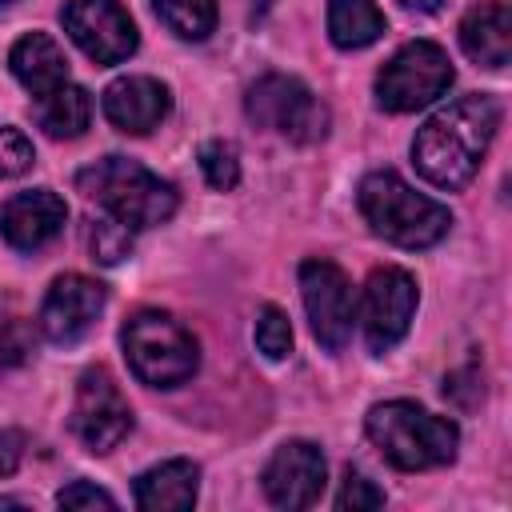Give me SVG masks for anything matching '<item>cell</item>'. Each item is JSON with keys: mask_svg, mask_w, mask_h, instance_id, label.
<instances>
[{"mask_svg": "<svg viewBox=\"0 0 512 512\" xmlns=\"http://www.w3.org/2000/svg\"><path fill=\"white\" fill-rule=\"evenodd\" d=\"M496 128H500V100L488 92H468L420 124L412 140V160L428 184L448 192L464 188L476 176Z\"/></svg>", "mask_w": 512, "mask_h": 512, "instance_id": "1", "label": "cell"}, {"mask_svg": "<svg viewBox=\"0 0 512 512\" xmlns=\"http://www.w3.org/2000/svg\"><path fill=\"white\" fill-rule=\"evenodd\" d=\"M364 428H368V440L384 452V460L404 472L440 468L456 456V444H460V432L448 416H436L412 400L376 404Z\"/></svg>", "mask_w": 512, "mask_h": 512, "instance_id": "2", "label": "cell"}, {"mask_svg": "<svg viewBox=\"0 0 512 512\" xmlns=\"http://www.w3.org/2000/svg\"><path fill=\"white\" fill-rule=\"evenodd\" d=\"M76 188L128 228H152L176 212V188L128 156H104L80 168Z\"/></svg>", "mask_w": 512, "mask_h": 512, "instance_id": "3", "label": "cell"}, {"mask_svg": "<svg viewBox=\"0 0 512 512\" xmlns=\"http://www.w3.org/2000/svg\"><path fill=\"white\" fill-rule=\"evenodd\" d=\"M356 204H360L364 220L372 224V232L400 248H428L452 228V216L444 204H436L432 196H420L388 168L368 172L360 180Z\"/></svg>", "mask_w": 512, "mask_h": 512, "instance_id": "4", "label": "cell"}, {"mask_svg": "<svg viewBox=\"0 0 512 512\" xmlns=\"http://www.w3.org/2000/svg\"><path fill=\"white\" fill-rule=\"evenodd\" d=\"M120 344H124L128 368L152 388H176L200 364L196 336L168 312H136L124 324Z\"/></svg>", "mask_w": 512, "mask_h": 512, "instance_id": "5", "label": "cell"}, {"mask_svg": "<svg viewBox=\"0 0 512 512\" xmlns=\"http://www.w3.org/2000/svg\"><path fill=\"white\" fill-rule=\"evenodd\" d=\"M244 108H248V120H256L260 128L280 132L292 144H316V140L328 136V108L296 76H284V72L260 76L248 88Z\"/></svg>", "mask_w": 512, "mask_h": 512, "instance_id": "6", "label": "cell"}, {"mask_svg": "<svg viewBox=\"0 0 512 512\" xmlns=\"http://www.w3.org/2000/svg\"><path fill=\"white\" fill-rule=\"evenodd\" d=\"M452 84V64L440 44L412 40L404 44L376 76V100L388 112H416L432 100H440Z\"/></svg>", "mask_w": 512, "mask_h": 512, "instance_id": "7", "label": "cell"}, {"mask_svg": "<svg viewBox=\"0 0 512 512\" xmlns=\"http://www.w3.org/2000/svg\"><path fill=\"white\" fill-rule=\"evenodd\" d=\"M300 296L308 308L312 336L328 352H340L348 344L352 320H356V296H352L348 276L332 260H304L300 264Z\"/></svg>", "mask_w": 512, "mask_h": 512, "instance_id": "8", "label": "cell"}, {"mask_svg": "<svg viewBox=\"0 0 512 512\" xmlns=\"http://www.w3.org/2000/svg\"><path fill=\"white\" fill-rule=\"evenodd\" d=\"M132 428V408L108 368H88L76 384L72 432L88 452H112Z\"/></svg>", "mask_w": 512, "mask_h": 512, "instance_id": "9", "label": "cell"}, {"mask_svg": "<svg viewBox=\"0 0 512 512\" xmlns=\"http://www.w3.org/2000/svg\"><path fill=\"white\" fill-rule=\"evenodd\" d=\"M60 20L76 40V48L96 64H120L140 44L136 24L120 8V0H68L60 8Z\"/></svg>", "mask_w": 512, "mask_h": 512, "instance_id": "10", "label": "cell"}, {"mask_svg": "<svg viewBox=\"0 0 512 512\" xmlns=\"http://www.w3.org/2000/svg\"><path fill=\"white\" fill-rule=\"evenodd\" d=\"M416 280L404 268H376L364 284V300H360V324H364V340L372 352H388L392 344L404 340L412 312H416Z\"/></svg>", "mask_w": 512, "mask_h": 512, "instance_id": "11", "label": "cell"}, {"mask_svg": "<svg viewBox=\"0 0 512 512\" xmlns=\"http://www.w3.org/2000/svg\"><path fill=\"white\" fill-rule=\"evenodd\" d=\"M324 452L308 440H288L276 448V456L264 464V492L276 508H308L324 492Z\"/></svg>", "mask_w": 512, "mask_h": 512, "instance_id": "12", "label": "cell"}, {"mask_svg": "<svg viewBox=\"0 0 512 512\" xmlns=\"http://www.w3.org/2000/svg\"><path fill=\"white\" fill-rule=\"evenodd\" d=\"M104 312V288L88 276H56L44 304H40V328L52 344H76L92 332L96 316Z\"/></svg>", "mask_w": 512, "mask_h": 512, "instance_id": "13", "label": "cell"}, {"mask_svg": "<svg viewBox=\"0 0 512 512\" xmlns=\"http://www.w3.org/2000/svg\"><path fill=\"white\" fill-rule=\"evenodd\" d=\"M64 220H68V204L52 188H36V192H20L8 200L0 228L16 252H36L64 232Z\"/></svg>", "mask_w": 512, "mask_h": 512, "instance_id": "14", "label": "cell"}, {"mask_svg": "<svg viewBox=\"0 0 512 512\" xmlns=\"http://www.w3.org/2000/svg\"><path fill=\"white\" fill-rule=\"evenodd\" d=\"M168 108H172V96L152 76H120L104 88V116H108V124H116L128 136H144V132L160 128Z\"/></svg>", "mask_w": 512, "mask_h": 512, "instance_id": "15", "label": "cell"}, {"mask_svg": "<svg viewBox=\"0 0 512 512\" xmlns=\"http://www.w3.org/2000/svg\"><path fill=\"white\" fill-rule=\"evenodd\" d=\"M8 64H12V76H16L36 100H44V96H52L56 88L68 84V60H64L60 44H56L48 32H28V36H20V40L12 44V52H8Z\"/></svg>", "mask_w": 512, "mask_h": 512, "instance_id": "16", "label": "cell"}, {"mask_svg": "<svg viewBox=\"0 0 512 512\" xmlns=\"http://www.w3.org/2000/svg\"><path fill=\"white\" fill-rule=\"evenodd\" d=\"M460 44L464 52L484 68H504L512 56V12L500 0L476 4L460 20Z\"/></svg>", "mask_w": 512, "mask_h": 512, "instance_id": "17", "label": "cell"}, {"mask_svg": "<svg viewBox=\"0 0 512 512\" xmlns=\"http://www.w3.org/2000/svg\"><path fill=\"white\" fill-rule=\"evenodd\" d=\"M200 468L192 460H164L136 480V504L148 512H184L196 504Z\"/></svg>", "mask_w": 512, "mask_h": 512, "instance_id": "18", "label": "cell"}, {"mask_svg": "<svg viewBox=\"0 0 512 512\" xmlns=\"http://www.w3.org/2000/svg\"><path fill=\"white\" fill-rule=\"evenodd\" d=\"M384 12L376 0H328V36L336 48H368L384 36Z\"/></svg>", "mask_w": 512, "mask_h": 512, "instance_id": "19", "label": "cell"}, {"mask_svg": "<svg viewBox=\"0 0 512 512\" xmlns=\"http://www.w3.org/2000/svg\"><path fill=\"white\" fill-rule=\"evenodd\" d=\"M92 120V96L76 84H64L56 88L52 96L40 100V128L52 136V140H76L84 136Z\"/></svg>", "mask_w": 512, "mask_h": 512, "instance_id": "20", "label": "cell"}, {"mask_svg": "<svg viewBox=\"0 0 512 512\" xmlns=\"http://www.w3.org/2000/svg\"><path fill=\"white\" fill-rule=\"evenodd\" d=\"M156 16L184 40H204L216 28V0H152Z\"/></svg>", "mask_w": 512, "mask_h": 512, "instance_id": "21", "label": "cell"}, {"mask_svg": "<svg viewBox=\"0 0 512 512\" xmlns=\"http://www.w3.org/2000/svg\"><path fill=\"white\" fill-rule=\"evenodd\" d=\"M132 232H136V228L120 224L116 216L96 220V224H92V232H88L92 260H100V264H120V260L132 252Z\"/></svg>", "mask_w": 512, "mask_h": 512, "instance_id": "22", "label": "cell"}, {"mask_svg": "<svg viewBox=\"0 0 512 512\" xmlns=\"http://www.w3.org/2000/svg\"><path fill=\"white\" fill-rule=\"evenodd\" d=\"M200 168H204V180H208L216 192H228V188H236V180H240L236 148L224 144V140H208V144L200 148Z\"/></svg>", "mask_w": 512, "mask_h": 512, "instance_id": "23", "label": "cell"}, {"mask_svg": "<svg viewBox=\"0 0 512 512\" xmlns=\"http://www.w3.org/2000/svg\"><path fill=\"white\" fill-rule=\"evenodd\" d=\"M256 348L268 356V360H284L292 352V324L280 308H264L260 320H256Z\"/></svg>", "mask_w": 512, "mask_h": 512, "instance_id": "24", "label": "cell"}, {"mask_svg": "<svg viewBox=\"0 0 512 512\" xmlns=\"http://www.w3.org/2000/svg\"><path fill=\"white\" fill-rule=\"evenodd\" d=\"M32 160H36L32 140H28L20 128H0V180L28 172V168H32Z\"/></svg>", "mask_w": 512, "mask_h": 512, "instance_id": "25", "label": "cell"}, {"mask_svg": "<svg viewBox=\"0 0 512 512\" xmlns=\"http://www.w3.org/2000/svg\"><path fill=\"white\" fill-rule=\"evenodd\" d=\"M384 504V492L364 476V472H352L348 468V476H344V488H340V496H336V508L340 512H364V508H380Z\"/></svg>", "mask_w": 512, "mask_h": 512, "instance_id": "26", "label": "cell"}, {"mask_svg": "<svg viewBox=\"0 0 512 512\" xmlns=\"http://www.w3.org/2000/svg\"><path fill=\"white\" fill-rule=\"evenodd\" d=\"M56 504H60V508H116V500H112L104 488L88 484V480H72L68 488H60Z\"/></svg>", "mask_w": 512, "mask_h": 512, "instance_id": "27", "label": "cell"}, {"mask_svg": "<svg viewBox=\"0 0 512 512\" xmlns=\"http://www.w3.org/2000/svg\"><path fill=\"white\" fill-rule=\"evenodd\" d=\"M28 352V340H24V328L20 324H0V372L20 364Z\"/></svg>", "mask_w": 512, "mask_h": 512, "instance_id": "28", "label": "cell"}, {"mask_svg": "<svg viewBox=\"0 0 512 512\" xmlns=\"http://www.w3.org/2000/svg\"><path fill=\"white\" fill-rule=\"evenodd\" d=\"M24 460V436L20 432H0V480L12 476Z\"/></svg>", "mask_w": 512, "mask_h": 512, "instance_id": "29", "label": "cell"}, {"mask_svg": "<svg viewBox=\"0 0 512 512\" xmlns=\"http://www.w3.org/2000/svg\"><path fill=\"white\" fill-rule=\"evenodd\" d=\"M400 4H408V8H420V12H432V8H440L444 0H400Z\"/></svg>", "mask_w": 512, "mask_h": 512, "instance_id": "30", "label": "cell"}, {"mask_svg": "<svg viewBox=\"0 0 512 512\" xmlns=\"http://www.w3.org/2000/svg\"><path fill=\"white\" fill-rule=\"evenodd\" d=\"M0 508H20V500H12V496H0Z\"/></svg>", "mask_w": 512, "mask_h": 512, "instance_id": "31", "label": "cell"}, {"mask_svg": "<svg viewBox=\"0 0 512 512\" xmlns=\"http://www.w3.org/2000/svg\"><path fill=\"white\" fill-rule=\"evenodd\" d=\"M0 4H8V0H0Z\"/></svg>", "mask_w": 512, "mask_h": 512, "instance_id": "32", "label": "cell"}]
</instances>
